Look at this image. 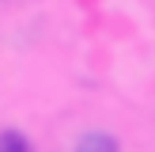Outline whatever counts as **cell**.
Listing matches in <instances>:
<instances>
[{"instance_id": "2", "label": "cell", "mask_w": 155, "mask_h": 152, "mask_svg": "<svg viewBox=\"0 0 155 152\" xmlns=\"http://www.w3.org/2000/svg\"><path fill=\"white\" fill-rule=\"evenodd\" d=\"M0 152H27V137L15 133V129L0 133Z\"/></svg>"}, {"instance_id": "1", "label": "cell", "mask_w": 155, "mask_h": 152, "mask_svg": "<svg viewBox=\"0 0 155 152\" xmlns=\"http://www.w3.org/2000/svg\"><path fill=\"white\" fill-rule=\"evenodd\" d=\"M76 152H117V141H114L110 133H87L76 144Z\"/></svg>"}]
</instances>
